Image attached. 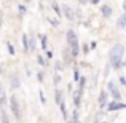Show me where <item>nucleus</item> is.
Masks as SVG:
<instances>
[{
  "label": "nucleus",
  "mask_w": 126,
  "mask_h": 123,
  "mask_svg": "<svg viewBox=\"0 0 126 123\" xmlns=\"http://www.w3.org/2000/svg\"><path fill=\"white\" fill-rule=\"evenodd\" d=\"M59 82H61V75L56 74V75H54V85H59Z\"/></svg>",
  "instance_id": "nucleus-24"
},
{
  "label": "nucleus",
  "mask_w": 126,
  "mask_h": 123,
  "mask_svg": "<svg viewBox=\"0 0 126 123\" xmlns=\"http://www.w3.org/2000/svg\"><path fill=\"white\" fill-rule=\"evenodd\" d=\"M62 11H64V15H65L67 19H74V13H72V10L69 8V6H62Z\"/></svg>",
  "instance_id": "nucleus-14"
},
{
  "label": "nucleus",
  "mask_w": 126,
  "mask_h": 123,
  "mask_svg": "<svg viewBox=\"0 0 126 123\" xmlns=\"http://www.w3.org/2000/svg\"><path fill=\"white\" fill-rule=\"evenodd\" d=\"M62 59H64V66H67V64H70V62H74V54H72V51H70V48H65L64 51H62Z\"/></svg>",
  "instance_id": "nucleus-7"
},
{
  "label": "nucleus",
  "mask_w": 126,
  "mask_h": 123,
  "mask_svg": "<svg viewBox=\"0 0 126 123\" xmlns=\"http://www.w3.org/2000/svg\"><path fill=\"white\" fill-rule=\"evenodd\" d=\"M37 78H38V82H43V80H45V72H38Z\"/></svg>",
  "instance_id": "nucleus-23"
},
{
  "label": "nucleus",
  "mask_w": 126,
  "mask_h": 123,
  "mask_svg": "<svg viewBox=\"0 0 126 123\" xmlns=\"http://www.w3.org/2000/svg\"><path fill=\"white\" fill-rule=\"evenodd\" d=\"M46 58L51 59V58H53V51H49V50H48V51H46Z\"/></svg>",
  "instance_id": "nucleus-28"
},
{
  "label": "nucleus",
  "mask_w": 126,
  "mask_h": 123,
  "mask_svg": "<svg viewBox=\"0 0 126 123\" xmlns=\"http://www.w3.org/2000/svg\"><path fill=\"white\" fill-rule=\"evenodd\" d=\"M29 42H31V51H34V50H35V38L29 37Z\"/></svg>",
  "instance_id": "nucleus-22"
},
{
  "label": "nucleus",
  "mask_w": 126,
  "mask_h": 123,
  "mask_svg": "<svg viewBox=\"0 0 126 123\" xmlns=\"http://www.w3.org/2000/svg\"><path fill=\"white\" fill-rule=\"evenodd\" d=\"M123 54H125V46L120 43H115L113 46L109 51V59H110V64L113 69H120L125 66L123 62Z\"/></svg>",
  "instance_id": "nucleus-1"
},
{
  "label": "nucleus",
  "mask_w": 126,
  "mask_h": 123,
  "mask_svg": "<svg viewBox=\"0 0 126 123\" xmlns=\"http://www.w3.org/2000/svg\"><path fill=\"white\" fill-rule=\"evenodd\" d=\"M117 27H118V29H125V27H126V13H123V15L118 18V21H117Z\"/></svg>",
  "instance_id": "nucleus-11"
},
{
  "label": "nucleus",
  "mask_w": 126,
  "mask_h": 123,
  "mask_svg": "<svg viewBox=\"0 0 126 123\" xmlns=\"http://www.w3.org/2000/svg\"><path fill=\"white\" fill-rule=\"evenodd\" d=\"M121 109H126L125 102H117V101H110L107 105V110L109 112H113V110H121Z\"/></svg>",
  "instance_id": "nucleus-6"
},
{
  "label": "nucleus",
  "mask_w": 126,
  "mask_h": 123,
  "mask_svg": "<svg viewBox=\"0 0 126 123\" xmlns=\"http://www.w3.org/2000/svg\"><path fill=\"white\" fill-rule=\"evenodd\" d=\"M56 102H58L59 105L64 102V101H62V91H61V89H56Z\"/></svg>",
  "instance_id": "nucleus-15"
},
{
  "label": "nucleus",
  "mask_w": 126,
  "mask_h": 123,
  "mask_svg": "<svg viewBox=\"0 0 126 123\" xmlns=\"http://www.w3.org/2000/svg\"><path fill=\"white\" fill-rule=\"evenodd\" d=\"M0 122L2 123H10V117L8 114H6V110L2 107V110H0Z\"/></svg>",
  "instance_id": "nucleus-13"
},
{
  "label": "nucleus",
  "mask_w": 126,
  "mask_h": 123,
  "mask_svg": "<svg viewBox=\"0 0 126 123\" xmlns=\"http://www.w3.org/2000/svg\"><path fill=\"white\" fill-rule=\"evenodd\" d=\"M51 6H53V10H54V13H56V15H58V16H61L62 15V11H61V6H59V3H51Z\"/></svg>",
  "instance_id": "nucleus-16"
},
{
  "label": "nucleus",
  "mask_w": 126,
  "mask_h": 123,
  "mask_svg": "<svg viewBox=\"0 0 126 123\" xmlns=\"http://www.w3.org/2000/svg\"><path fill=\"white\" fill-rule=\"evenodd\" d=\"M65 35H67V48H70L74 58H77L78 53H80V45H78V37H77V34H75L74 29H69Z\"/></svg>",
  "instance_id": "nucleus-2"
},
{
  "label": "nucleus",
  "mask_w": 126,
  "mask_h": 123,
  "mask_svg": "<svg viewBox=\"0 0 126 123\" xmlns=\"http://www.w3.org/2000/svg\"><path fill=\"white\" fill-rule=\"evenodd\" d=\"M74 80H75V82H80V80H81V75H80V72H78L77 67L74 69Z\"/></svg>",
  "instance_id": "nucleus-19"
},
{
  "label": "nucleus",
  "mask_w": 126,
  "mask_h": 123,
  "mask_svg": "<svg viewBox=\"0 0 126 123\" xmlns=\"http://www.w3.org/2000/svg\"><path fill=\"white\" fill-rule=\"evenodd\" d=\"M109 105V91H105V89H102L101 94H99V107L104 109Z\"/></svg>",
  "instance_id": "nucleus-5"
},
{
  "label": "nucleus",
  "mask_w": 126,
  "mask_h": 123,
  "mask_svg": "<svg viewBox=\"0 0 126 123\" xmlns=\"http://www.w3.org/2000/svg\"><path fill=\"white\" fill-rule=\"evenodd\" d=\"M123 10H125V13H126V2H123Z\"/></svg>",
  "instance_id": "nucleus-30"
},
{
  "label": "nucleus",
  "mask_w": 126,
  "mask_h": 123,
  "mask_svg": "<svg viewBox=\"0 0 126 123\" xmlns=\"http://www.w3.org/2000/svg\"><path fill=\"white\" fill-rule=\"evenodd\" d=\"M8 101H10V107H11V112L15 114V118H16V120H21V105H19L18 98L13 94V96H10Z\"/></svg>",
  "instance_id": "nucleus-3"
},
{
  "label": "nucleus",
  "mask_w": 126,
  "mask_h": 123,
  "mask_svg": "<svg viewBox=\"0 0 126 123\" xmlns=\"http://www.w3.org/2000/svg\"><path fill=\"white\" fill-rule=\"evenodd\" d=\"M10 85H11L13 89H18L21 86V78H19L18 74H11L10 75Z\"/></svg>",
  "instance_id": "nucleus-8"
},
{
  "label": "nucleus",
  "mask_w": 126,
  "mask_h": 123,
  "mask_svg": "<svg viewBox=\"0 0 126 123\" xmlns=\"http://www.w3.org/2000/svg\"><path fill=\"white\" fill-rule=\"evenodd\" d=\"M40 101H42V104H45V94H43V91H40Z\"/></svg>",
  "instance_id": "nucleus-26"
},
{
  "label": "nucleus",
  "mask_w": 126,
  "mask_h": 123,
  "mask_svg": "<svg viewBox=\"0 0 126 123\" xmlns=\"http://www.w3.org/2000/svg\"><path fill=\"white\" fill-rule=\"evenodd\" d=\"M120 83H121V85H123V86H126V78L123 77V75H121V77H120Z\"/></svg>",
  "instance_id": "nucleus-27"
},
{
  "label": "nucleus",
  "mask_w": 126,
  "mask_h": 123,
  "mask_svg": "<svg viewBox=\"0 0 126 123\" xmlns=\"http://www.w3.org/2000/svg\"><path fill=\"white\" fill-rule=\"evenodd\" d=\"M109 89L107 91L112 94V98H113V101H117V102H121V93H120V89H118V86L115 85V82H109Z\"/></svg>",
  "instance_id": "nucleus-4"
},
{
  "label": "nucleus",
  "mask_w": 126,
  "mask_h": 123,
  "mask_svg": "<svg viewBox=\"0 0 126 123\" xmlns=\"http://www.w3.org/2000/svg\"><path fill=\"white\" fill-rule=\"evenodd\" d=\"M2 72H3V67H2V66H0V74H2Z\"/></svg>",
  "instance_id": "nucleus-31"
},
{
  "label": "nucleus",
  "mask_w": 126,
  "mask_h": 123,
  "mask_svg": "<svg viewBox=\"0 0 126 123\" xmlns=\"http://www.w3.org/2000/svg\"><path fill=\"white\" fill-rule=\"evenodd\" d=\"M88 51H89V45H88V43H85V45H83V53L86 54Z\"/></svg>",
  "instance_id": "nucleus-25"
},
{
  "label": "nucleus",
  "mask_w": 126,
  "mask_h": 123,
  "mask_svg": "<svg viewBox=\"0 0 126 123\" xmlns=\"http://www.w3.org/2000/svg\"><path fill=\"white\" fill-rule=\"evenodd\" d=\"M61 69H62V64H61V62H58V64H56V70H61Z\"/></svg>",
  "instance_id": "nucleus-29"
},
{
  "label": "nucleus",
  "mask_w": 126,
  "mask_h": 123,
  "mask_svg": "<svg viewBox=\"0 0 126 123\" xmlns=\"http://www.w3.org/2000/svg\"><path fill=\"white\" fill-rule=\"evenodd\" d=\"M40 40H42V48L46 50V48H48V37H46V35H42Z\"/></svg>",
  "instance_id": "nucleus-18"
},
{
  "label": "nucleus",
  "mask_w": 126,
  "mask_h": 123,
  "mask_svg": "<svg viewBox=\"0 0 126 123\" xmlns=\"http://www.w3.org/2000/svg\"><path fill=\"white\" fill-rule=\"evenodd\" d=\"M0 26H2V18H0Z\"/></svg>",
  "instance_id": "nucleus-32"
},
{
  "label": "nucleus",
  "mask_w": 126,
  "mask_h": 123,
  "mask_svg": "<svg viewBox=\"0 0 126 123\" xmlns=\"http://www.w3.org/2000/svg\"><path fill=\"white\" fill-rule=\"evenodd\" d=\"M101 13H102V16H104V18L107 19V18H110V16H112V13H113V10H112V6H110V5H107V3H104V5L101 6Z\"/></svg>",
  "instance_id": "nucleus-9"
},
{
  "label": "nucleus",
  "mask_w": 126,
  "mask_h": 123,
  "mask_svg": "<svg viewBox=\"0 0 126 123\" xmlns=\"http://www.w3.org/2000/svg\"><path fill=\"white\" fill-rule=\"evenodd\" d=\"M21 38H22V46H24V51H26V53L31 51V42H29V35L24 34Z\"/></svg>",
  "instance_id": "nucleus-10"
},
{
  "label": "nucleus",
  "mask_w": 126,
  "mask_h": 123,
  "mask_svg": "<svg viewBox=\"0 0 126 123\" xmlns=\"http://www.w3.org/2000/svg\"><path fill=\"white\" fill-rule=\"evenodd\" d=\"M37 61H38V64H40L42 67H45V66H46V62H45V58H43L42 54H38V56H37Z\"/></svg>",
  "instance_id": "nucleus-20"
},
{
  "label": "nucleus",
  "mask_w": 126,
  "mask_h": 123,
  "mask_svg": "<svg viewBox=\"0 0 126 123\" xmlns=\"http://www.w3.org/2000/svg\"><path fill=\"white\" fill-rule=\"evenodd\" d=\"M5 104H6V94H5V89H3V86L0 85V107H3Z\"/></svg>",
  "instance_id": "nucleus-12"
},
{
  "label": "nucleus",
  "mask_w": 126,
  "mask_h": 123,
  "mask_svg": "<svg viewBox=\"0 0 126 123\" xmlns=\"http://www.w3.org/2000/svg\"><path fill=\"white\" fill-rule=\"evenodd\" d=\"M6 48H8V53H10V54L15 56L16 50H15V46H13V43H11V42H6Z\"/></svg>",
  "instance_id": "nucleus-17"
},
{
  "label": "nucleus",
  "mask_w": 126,
  "mask_h": 123,
  "mask_svg": "<svg viewBox=\"0 0 126 123\" xmlns=\"http://www.w3.org/2000/svg\"><path fill=\"white\" fill-rule=\"evenodd\" d=\"M18 10H19V15H26V10H27V8H26V5H22V3H19V6H18Z\"/></svg>",
  "instance_id": "nucleus-21"
}]
</instances>
